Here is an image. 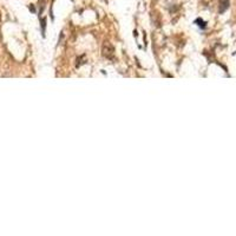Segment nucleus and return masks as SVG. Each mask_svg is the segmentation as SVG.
Instances as JSON below:
<instances>
[{"label":"nucleus","instance_id":"1","mask_svg":"<svg viewBox=\"0 0 236 236\" xmlns=\"http://www.w3.org/2000/svg\"><path fill=\"white\" fill-rule=\"evenodd\" d=\"M229 6V0H220V12H224Z\"/></svg>","mask_w":236,"mask_h":236},{"label":"nucleus","instance_id":"2","mask_svg":"<svg viewBox=\"0 0 236 236\" xmlns=\"http://www.w3.org/2000/svg\"><path fill=\"white\" fill-rule=\"evenodd\" d=\"M196 23H197L198 26H199V27H202V29H204V27H206V23H204L202 19H197V20H196Z\"/></svg>","mask_w":236,"mask_h":236}]
</instances>
